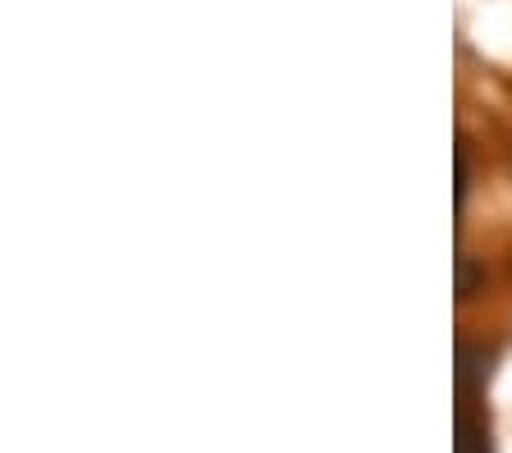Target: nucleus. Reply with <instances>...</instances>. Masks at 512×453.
<instances>
[{"mask_svg":"<svg viewBox=\"0 0 512 453\" xmlns=\"http://www.w3.org/2000/svg\"><path fill=\"white\" fill-rule=\"evenodd\" d=\"M490 362H494L490 348L462 344V353H458V389L462 394H476V389L490 380Z\"/></svg>","mask_w":512,"mask_h":453,"instance_id":"f257e3e1","label":"nucleus"},{"mask_svg":"<svg viewBox=\"0 0 512 453\" xmlns=\"http://www.w3.org/2000/svg\"><path fill=\"white\" fill-rule=\"evenodd\" d=\"M458 453H494L490 449V426H485L476 412H462L458 417Z\"/></svg>","mask_w":512,"mask_h":453,"instance_id":"f03ea898","label":"nucleus"},{"mask_svg":"<svg viewBox=\"0 0 512 453\" xmlns=\"http://www.w3.org/2000/svg\"><path fill=\"white\" fill-rule=\"evenodd\" d=\"M480 280H485V270H476L471 257H458V298H471L480 289Z\"/></svg>","mask_w":512,"mask_h":453,"instance_id":"7ed1b4c3","label":"nucleus"},{"mask_svg":"<svg viewBox=\"0 0 512 453\" xmlns=\"http://www.w3.org/2000/svg\"><path fill=\"white\" fill-rule=\"evenodd\" d=\"M467 188H471V151H467V142H458V211L467 202Z\"/></svg>","mask_w":512,"mask_h":453,"instance_id":"20e7f679","label":"nucleus"}]
</instances>
